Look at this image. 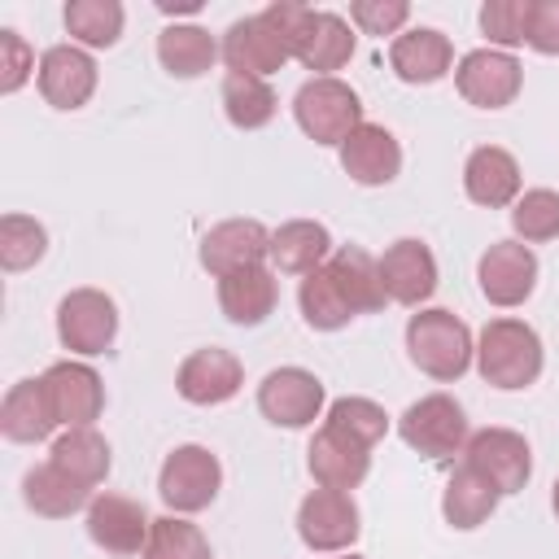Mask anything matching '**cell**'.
Wrapping results in <instances>:
<instances>
[{"mask_svg": "<svg viewBox=\"0 0 559 559\" xmlns=\"http://www.w3.org/2000/svg\"><path fill=\"white\" fill-rule=\"evenodd\" d=\"M35 83H39V96H44L52 109H66V114H70V109H83V105L92 100L96 83H100L96 57H92L87 48H79V44H52V48L39 57Z\"/></svg>", "mask_w": 559, "mask_h": 559, "instance_id": "cell-15", "label": "cell"}, {"mask_svg": "<svg viewBox=\"0 0 559 559\" xmlns=\"http://www.w3.org/2000/svg\"><path fill=\"white\" fill-rule=\"evenodd\" d=\"M389 66L402 83L428 87L454 70V44L437 26H411L389 44Z\"/></svg>", "mask_w": 559, "mask_h": 559, "instance_id": "cell-20", "label": "cell"}, {"mask_svg": "<svg viewBox=\"0 0 559 559\" xmlns=\"http://www.w3.org/2000/svg\"><path fill=\"white\" fill-rule=\"evenodd\" d=\"M297 306H301V319L314 328V332H341L349 319H358V310L349 306L345 288L336 284V275L328 271V262L310 275H301L297 284Z\"/></svg>", "mask_w": 559, "mask_h": 559, "instance_id": "cell-32", "label": "cell"}, {"mask_svg": "<svg viewBox=\"0 0 559 559\" xmlns=\"http://www.w3.org/2000/svg\"><path fill=\"white\" fill-rule=\"evenodd\" d=\"M52 428H61V424H57V415L48 406L44 380L39 376L35 380H17L0 402V432L9 441H17V445H35V441H48Z\"/></svg>", "mask_w": 559, "mask_h": 559, "instance_id": "cell-25", "label": "cell"}, {"mask_svg": "<svg viewBox=\"0 0 559 559\" xmlns=\"http://www.w3.org/2000/svg\"><path fill=\"white\" fill-rule=\"evenodd\" d=\"M454 87L476 109H507L524 87V70L502 48H472L454 66Z\"/></svg>", "mask_w": 559, "mask_h": 559, "instance_id": "cell-11", "label": "cell"}, {"mask_svg": "<svg viewBox=\"0 0 559 559\" xmlns=\"http://www.w3.org/2000/svg\"><path fill=\"white\" fill-rule=\"evenodd\" d=\"M306 467H310V476H314L319 489H341V493H349V489H358V485L367 480V472H371V450H367L362 441L345 437L341 428L323 424V428L310 437Z\"/></svg>", "mask_w": 559, "mask_h": 559, "instance_id": "cell-19", "label": "cell"}, {"mask_svg": "<svg viewBox=\"0 0 559 559\" xmlns=\"http://www.w3.org/2000/svg\"><path fill=\"white\" fill-rule=\"evenodd\" d=\"M524 44L542 57H559V0H533Z\"/></svg>", "mask_w": 559, "mask_h": 559, "instance_id": "cell-42", "label": "cell"}, {"mask_svg": "<svg viewBox=\"0 0 559 559\" xmlns=\"http://www.w3.org/2000/svg\"><path fill=\"white\" fill-rule=\"evenodd\" d=\"M31 74H39L31 44H26L13 26H4V31H0V92H4V96L22 92Z\"/></svg>", "mask_w": 559, "mask_h": 559, "instance_id": "cell-41", "label": "cell"}, {"mask_svg": "<svg viewBox=\"0 0 559 559\" xmlns=\"http://www.w3.org/2000/svg\"><path fill=\"white\" fill-rule=\"evenodd\" d=\"M476 284L489 306L515 310L537 288V253L520 240H493L476 262Z\"/></svg>", "mask_w": 559, "mask_h": 559, "instance_id": "cell-12", "label": "cell"}, {"mask_svg": "<svg viewBox=\"0 0 559 559\" xmlns=\"http://www.w3.org/2000/svg\"><path fill=\"white\" fill-rule=\"evenodd\" d=\"M406 354L428 380L454 384L476 362V341H472V328L454 310L424 306L406 319Z\"/></svg>", "mask_w": 559, "mask_h": 559, "instance_id": "cell-3", "label": "cell"}, {"mask_svg": "<svg viewBox=\"0 0 559 559\" xmlns=\"http://www.w3.org/2000/svg\"><path fill=\"white\" fill-rule=\"evenodd\" d=\"M336 559H362V555H354V550H345V555H336Z\"/></svg>", "mask_w": 559, "mask_h": 559, "instance_id": "cell-45", "label": "cell"}, {"mask_svg": "<svg viewBox=\"0 0 559 559\" xmlns=\"http://www.w3.org/2000/svg\"><path fill=\"white\" fill-rule=\"evenodd\" d=\"M223 57V44L197 22H170L157 35V61L170 79H201Z\"/></svg>", "mask_w": 559, "mask_h": 559, "instance_id": "cell-27", "label": "cell"}, {"mask_svg": "<svg viewBox=\"0 0 559 559\" xmlns=\"http://www.w3.org/2000/svg\"><path fill=\"white\" fill-rule=\"evenodd\" d=\"M546 367V349H542V336L524 323V319H489L476 336V371L485 384L502 389V393H515V389H528L537 384Z\"/></svg>", "mask_w": 559, "mask_h": 559, "instance_id": "cell-2", "label": "cell"}, {"mask_svg": "<svg viewBox=\"0 0 559 559\" xmlns=\"http://www.w3.org/2000/svg\"><path fill=\"white\" fill-rule=\"evenodd\" d=\"M61 17L79 48H114L122 39V22H127L118 0H70Z\"/></svg>", "mask_w": 559, "mask_h": 559, "instance_id": "cell-34", "label": "cell"}, {"mask_svg": "<svg viewBox=\"0 0 559 559\" xmlns=\"http://www.w3.org/2000/svg\"><path fill=\"white\" fill-rule=\"evenodd\" d=\"M148 511L144 502L127 498V493H96L92 507H87V537L92 546H100L105 555H118V559H131V555H144L148 546Z\"/></svg>", "mask_w": 559, "mask_h": 559, "instance_id": "cell-14", "label": "cell"}, {"mask_svg": "<svg viewBox=\"0 0 559 559\" xmlns=\"http://www.w3.org/2000/svg\"><path fill=\"white\" fill-rule=\"evenodd\" d=\"M463 463L472 472H480L502 498L507 493H520L533 476V450L524 441V432L515 428H480L467 437V450H463Z\"/></svg>", "mask_w": 559, "mask_h": 559, "instance_id": "cell-10", "label": "cell"}, {"mask_svg": "<svg viewBox=\"0 0 559 559\" xmlns=\"http://www.w3.org/2000/svg\"><path fill=\"white\" fill-rule=\"evenodd\" d=\"M498 498H502V493H498L480 472H472V467L463 463V467L450 472V480H445V489H441V515H445L450 528L472 533V528H480V524L498 511Z\"/></svg>", "mask_w": 559, "mask_h": 559, "instance_id": "cell-29", "label": "cell"}, {"mask_svg": "<svg viewBox=\"0 0 559 559\" xmlns=\"http://www.w3.org/2000/svg\"><path fill=\"white\" fill-rule=\"evenodd\" d=\"M197 9H201L197 0H188V4H162V13H170V17H175V13H197Z\"/></svg>", "mask_w": 559, "mask_h": 559, "instance_id": "cell-43", "label": "cell"}, {"mask_svg": "<svg viewBox=\"0 0 559 559\" xmlns=\"http://www.w3.org/2000/svg\"><path fill=\"white\" fill-rule=\"evenodd\" d=\"M323 424L341 428L345 437L362 441L367 450L389 432V415H384V406L371 402V397H336V402L328 406V419H323Z\"/></svg>", "mask_w": 559, "mask_h": 559, "instance_id": "cell-38", "label": "cell"}, {"mask_svg": "<svg viewBox=\"0 0 559 559\" xmlns=\"http://www.w3.org/2000/svg\"><path fill=\"white\" fill-rule=\"evenodd\" d=\"M528 9L533 0H485L480 9V31L489 35V48H520L528 35Z\"/></svg>", "mask_w": 559, "mask_h": 559, "instance_id": "cell-39", "label": "cell"}, {"mask_svg": "<svg viewBox=\"0 0 559 559\" xmlns=\"http://www.w3.org/2000/svg\"><path fill=\"white\" fill-rule=\"evenodd\" d=\"M336 153H341V170H345L354 183H362V188H384V183H393L397 170H402V144H397V135H393L389 127H380V122H362Z\"/></svg>", "mask_w": 559, "mask_h": 559, "instance_id": "cell-21", "label": "cell"}, {"mask_svg": "<svg viewBox=\"0 0 559 559\" xmlns=\"http://www.w3.org/2000/svg\"><path fill=\"white\" fill-rule=\"evenodd\" d=\"M293 118L314 144H336V148L367 122L358 92L336 74L332 79H306L293 96Z\"/></svg>", "mask_w": 559, "mask_h": 559, "instance_id": "cell-4", "label": "cell"}, {"mask_svg": "<svg viewBox=\"0 0 559 559\" xmlns=\"http://www.w3.org/2000/svg\"><path fill=\"white\" fill-rule=\"evenodd\" d=\"M306 17H310V4L275 0L262 13H249V17L231 22L227 35H223V66H227V74H258V79H266V74L284 70V61H293V52H297Z\"/></svg>", "mask_w": 559, "mask_h": 559, "instance_id": "cell-1", "label": "cell"}, {"mask_svg": "<svg viewBox=\"0 0 559 559\" xmlns=\"http://www.w3.org/2000/svg\"><path fill=\"white\" fill-rule=\"evenodd\" d=\"M92 498L96 493L79 485L74 476H66L57 463H39L22 476V502L44 520H70L74 511H87Z\"/></svg>", "mask_w": 559, "mask_h": 559, "instance_id": "cell-26", "label": "cell"}, {"mask_svg": "<svg viewBox=\"0 0 559 559\" xmlns=\"http://www.w3.org/2000/svg\"><path fill=\"white\" fill-rule=\"evenodd\" d=\"M118 336V306L109 293L100 288H74L61 297L57 306V341L79 354V358H96L114 345Z\"/></svg>", "mask_w": 559, "mask_h": 559, "instance_id": "cell-7", "label": "cell"}, {"mask_svg": "<svg viewBox=\"0 0 559 559\" xmlns=\"http://www.w3.org/2000/svg\"><path fill=\"white\" fill-rule=\"evenodd\" d=\"M48 253V231L31 214H4L0 218V266L4 271H31Z\"/></svg>", "mask_w": 559, "mask_h": 559, "instance_id": "cell-37", "label": "cell"}, {"mask_svg": "<svg viewBox=\"0 0 559 559\" xmlns=\"http://www.w3.org/2000/svg\"><path fill=\"white\" fill-rule=\"evenodd\" d=\"M463 192L467 201L485 205V210H507L520 201L524 192V179H520V162L498 148V144H480L467 153L463 162Z\"/></svg>", "mask_w": 559, "mask_h": 559, "instance_id": "cell-22", "label": "cell"}, {"mask_svg": "<svg viewBox=\"0 0 559 559\" xmlns=\"http://www.w3.org/2000/svg\"><path fill=\"white\" fill-rule=\"evenodd\" d=\"M275 301H280V280L266 266H245V271H231V275L218 280V310L236 328L266 323Z\"/></svg>", "mask_w": 559, "mask_h": 559, "instance_id": "cell-24", "label": "cell"}, {"mask_svg": "<svg viewBox=\"0 0 559 559\" xmlns=\"http://www.w3.org/2000/svg\"><path fill=\"white\" fill-rule=\"evenodd\" d=\"M362 533V515L354 493L341 489H310L297 507V537L314 555H345Z\"/></svg>", "mask_w": 559, "mask_h": 559, "instance_id": "cell-8", "label": "cell"}, {"mask_svg": "<svg viewBox=\"0 0 559 559\" xmlns=\"http://www.w3.org/2000/svg\"><path fill=\"white\" fill-rule=\"evenodd\" d=\"M406 22H411L406 0H354L349 4V26H358L362 35H397Z\"/></svg>", "mask_w": 559, "mask_h": 559, "instance_id": "cell-40", "label": "cell"}, {"mask_svg": "<svg viewBox=\"0 0 559 559\" xmlns=\"http://www.w3.org/2000/svg\"><path fill=\"white\" fill-rule=\"evenodd\" d=\"M218 96H223V114H227V122L236 131H258L280 109L275 87L266 79H258V74H223Z\"/></svg>", "mask_w": 559, "mask_h": 559, "instance_id": "cell-33", "label": "cell"}, {"mask_svg": "<svg viewBox=\"0 0 559 559\" xmlns=\"http://www.w3.org/2000/svg\"><path fill=\"white\" fill-rule=\"evenodd\" d=\"M223 489V463L214 450L205 445H175L166 459H162V472H157V493L162 502L170 507V515H197L205 511Z\"/></svg>", "mask_w": 559, "mask_h": 559, "instance_id": "cell-5", "label": "cell"}, {"mask_svg": "<svg viewBox=\"0 0 559 559\" xmlns=\"http://www.w3.org/2000/svg\"><path fill=\"white\" fill-rule=\"evenodd\" d=\"M550 507H555V520H559V480H555V489H550Z\"/></svg>", "mask_w": 559, "mask_h": 559, "instance_id": "cell-44", "label": "cell"}, {"mask_svg": "<svg viewBox=\"0 0 559 559\" xmlns=\"http://www.w3.org/2000/svg\"><path fill=\"white\" fill-rule=\"evenodd\" d=\"M293 57L306 70H314V79H332V70L349 66V57H354V26L332 9H310Z\"/></svg>", "mask_w": 559, "mask_h": 559, "instance_id": "cell-23", "label": "cell"}, {"mask_svg": "<svg viewBox=\"0 0 559 559\" xmlns=\"http://www.w3.org/2000/svg\"><path fill=\"white\" fill-rule=\"evenodd\" d=\"M323 380L306 367H275L258 384V411L275 428H310L323 415Z\"/></svg>", "mask_w": 559, "mask_h": 559, "instance_id": "cell-9", "label": "cell"}, {"mask_svg": "<svg viewBox=\"0 0 559 559\" xmlns=\"http://www.w3.org/2000/svg\"><path fill=\"white\" fill-rule=\"evenodd\" d=\"M197 258L214 280L245 266H262V258H271V231L258 218H227L201 236Z\"/></svg>", "mask_w": 559, "mask_h": 559, "instance_id": "cell-18", "label": "cell"}, {"mask_svg": "<svg viewBox=\"0 0 559 559\" xmlns=\"http://www.w3.org/2000/svg\"><path fill=\"white\" fill-rule=\"evenodd\" d=\"M328 271L336 275V284L345 288V297H349V306H354L358 314L384 310L389 297H384V284H380V258H371V253L358 249V245H341V249H332Z\"/></svg>", "mask_w": 559, "mask_h": 559, "instance_id": "cell-30", "label": "cell"}, {"mask_svg": "<svg viewBox=\"0 0 559 559\" xmlns=\"http://www.w3.org/2000/svg\"><path fill=\"white\" fill-rule=\"evenodd\" d=\"M332 258V231L314 218H288L271 231V262L284 275H310Z\"/></svg>", "mask_w": 559, "mask_h": 559, "instance_id": "cell-28", "label": "cell"}, {"mask_svg": "<svg viewBox=\"0 0 559 559\" xmlns=\"http://www.w3.org/2000/svg\"><path fill=\"white\" fill-rule=\"evenodd\" d=\"M397 437L424 454V459H454L467 450V415L450 393H428L419 402H411L397 419Z\"/></svg>", "mask_w": 559, "mask_h": 559, "instance_id": "cell-6", "label": "cell"}, {"mask_svg": "<svg viewBox=\"0 0 559 559\" xmlns=\"http://www.w3.org/2000/svg\"><path fill=\"white\" fill-rule=\"evenodd\" d=\"M140 559H214V546L188 515H162L153 520Z\"/></svg>", "mask_w": 559, "mask_h": 559, "instance_id": "cell-35", "label": "cell"}, {"mask_svg": "<svg viewBox=\"0 0 559 559\" xmlns=\"http://www.w3.org/2000/svg\"><path fill=\"white\" fill-rule=\"evenodd\" d=\"M511 231L520 245H546L559 236V192L555 188H528L511 205Z\"/></svg>", "mask_w": 559, "mask_h": 559, "instance_id": "cell-36", "label": "cell"}, {"mask_svg": "<svg viewBox=\"0 0 559 559\" xmlns=\"http://www.w3.org/2000/svg\"><path fill=\"white\" fill-rule=\"evenodd\" d=\"M48 463H57L66 476H74V480L87 485V489H96V485L109 476V467H114L109 441H105L96 428H66V432L52 441Z\"/></svg>", "mask_w": 559, "mask_h": 559, "instance_id": "cell-31", "label": "cell"}, {"mask_svg": "<svg viewBox=\"0 0 559 559\" xmlns=\"http://www.w3.org/2000/svg\"><path fill=\"white\" fill-rule=\"evenodd\" d=\"M240 384H245V362L218 345L192 349L175 371V389L192 406H223L240 393Z\"/></svg>", "mask_w": 559, "mask_h": 559, "instance_id": "cell-16", "label": "cell"}, {"mask_svg": "<svg viewBox=\"0 0 559 559\" xmlns=\"http://www.w3.org/2000/svg\"><path fill=\"white\" fill-rule=\"evenodd\" d=\"M39 380H44L48 406H52L61 428H92L100 419V411H105V380L96 376V367L61 358Z\"/></svg>", "mask_w": 559, "mask_h": 559, "instance_id": "cell-13", "label": "cell"}, {"mask_svg": "<svg viewBox=\"0 0 559 559\" xmlns=\"http://www.w3.org/2000/svg\"><path fill=\"white\" fill-rule=\"evenodd\" d=\"M380 284L384 297L411 310H424V301L437 293V258L424 240L402 236L380 253Z\"/></svg>", "mask_w": 559, "mask_h": 559, "instance_id": "cell-17", "label": "cell"}]
</instances>
